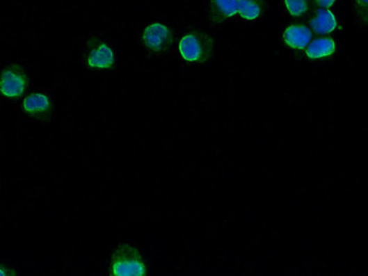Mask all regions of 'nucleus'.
<instances>
[{
	"instance_id": "f257e3e1",
	"label": "nucleus",
	"mask_w": 368,
	"mask_h": 276,
	"mask_svg": "<svg viewBox=\"0 0 368 276\" xmlns=\"http://www.w3.org/2000/svg\"><path fill=\"white\" fill-rule=\"evenodd\" d=\"M144 258L135 247L122 243L113 252L110 261V274L113 276L146 275Z\"/></svg>"
},
{
	"instance_id": "f03ea898",
	"label": "nucleus",
	"mask_w": 368,
	"mask_h": 276,
	"mask_svg": "<svg viewBox=\"0 0 368 276\" xmlns=\"http://www.w3.org/2000/svg\"><path fill=\"white\" fill-rule=\"evenodd\" d=\"M178 48L184 60L192 64H204L214 56L216 41L210 34L189 32L182 38Z\"/></svg>"
},
{
	"instance_id": "7ed1b4c3",
	"label": "nucleus",
	"mask_w": 368,
	"mask_h": 276,
	"mask_svg": "<svg viewBox=\"0 0 368 276\" xmlns=\"http://www.w3.org/2000/svg\"><path fill=\"white\" fill-rule=\"evenodd\" d=\"M29 86L28 74L24 67L12 64L3 68L0 79V92L8 100H17L24 95Z\"/></svg>"
},
{
	"instance_id": "20e7f679",
	"label": "nucleus",
	"mask_w": 368,
	"mask_h": 276,
	"mask_svg": "<svg viewBox=\"0 0 368 276\" xmlns=\"http://www.w3.org/2000/svg\"><path fill=\"white\" fill-rule=\"evenodd\" d=\"M84 60L91 70H109L115 66L116 57L107 43L93 37L86 42Z\"/></svg>"
},
{
	"instance_id": "39448f33",
	"label": "nucleus",
	"mask_w": 368,
	"mask_h": 276,
	"mask_svg": "<svg viewBox=\"0 0 368 276\" xmlns=\"http://www.w3.org/2000/svg\"><path fill=\"white\" fill-rule=\"evenodd\" d=\"M142 41L150 51L162 54L174 46V33L169 26L157 22L144 29Z\"/></svg>"
},
{
	"instance_id": "423d86ee",
	"label": "nucleus",
	"mask_w": 368,
	"mask_h": 276,
	"mask_svg": "<svg viewBox=\"0 0 368 276\" xmlns=\"http://www.w3.org/2000/svg\"><path fill=\"white\" fill-rule=\"evenodd\" d=\"M22 111L37 122H49L54 113V104L48 95L32 93L22 102Z\"/></svg>"
},
{
	"instance_id": "0eeeda50",
	"label": "nucleus",
	"mask_w": 368,
	"mask_h": 276,
	"mask_svg": "<svg viewBox=\"0 0 368 276\" xmlns=\"http://www.w3.org/2000/svg\"><path fill=\"white\" fill-rule=\"evenodd\" d=\"M312 31L304 24L290 25L283 33V42L289 48L301 50L310 44Z\"/></svg>"
},
{
	"instance_id": "6e6552de",
	"label": "nucleus",
	"mask_w": 368,
	"mask_h": 276,
	"mask_svg": "<svg viewBox=\"0 0 368 276\" xmlns=\"http://www.w3.org/2000/svg\"><path fill=\"white\" fill-rule=\"evenodd\" d=\"M237 13L238 0H211L209 17L216 24H221Z\"/></svg>"
},
{
	"instance_id": "1a4fd4ad",
	"label": "nucleus",
	"mask_w": 368,
	"mask_h": 276,
	"mask_svg": "<svg viewBox=\"0 0 368 276\" xmlns=\"http://www.w3.org/2000/svg\"><path fill=\"white\" fill-rule=\"evenodd\" d=\"M310 26L317 34H329L338 28V21L335 14L328 8L315 12L310 19Z\"/></svg>"
},
{
	"instance_id": "9d476101",
	"label": "nucleus",
	"mask_w": 368,
	"mask_h": 276,
	"mask_svg": "<svg viewBox=\"0 0 368 276\" xmlns=\"http://www.w3.org/2000/svg\"><path fill=\"white\" fill-rule=\"evenodd\" d=\"M335 42L330 38H321L308 44L306 49V56L310 59H321L330 57L335 52Z\"/></svg>"
},
{
	"instance_id": "9b49d317",
	"label": "nucleus",
	"mask_w": 368,
	"mask_h": 276,
	"mask_svg": "<svg viewBox=\"0 0 368 276\" xmlns=\"http://www.w3.org/2000/svg\"><path fill=\"white\" fill-rule=\"evenodd\" d=\"M264 0H238V13L241 19L254 21L259 19L264 13Z\"/></svg>"
},
{
	"instance_id": "f8f14e48",
	"label": "nucleus",
	"mask_w": 368,
	"mask_h": 276,
	"mask_svg": "<svg viewBox=\"0 0 368 276\" xmlns=\"http://www.w3.org/2000/svg\"><path fill=\"white\" fill-rule=\"evenodd\" d=\"M285 5L290 15L294 17L303 16L310 10L308 0H285Z\"/></svg>"
},
{
	"instance_id": "ddd939ff",
	"label": "nucleus",
	"mask_w": 368,
	"mask_h": 276,
	"mask_svg": "<svg viewBox=\"0 0 368 276\" xmlns=\"http://www.w3.org/2000/svg\"><path fill=\"white\" fill-rule=\"evenodd\" d=\"M353 3L359 22L368 26V0H353Z\"/></svg>"
},
{
	"instance_id": "4468645a",
	"label": "nucleus",
	"mask_w": 368,
	"mask_h": 276,
	"mask_svg": "<svg viewBox=\"0 0 368 276\" xmlns=\"http://www.w3.org/2000/svg\"><path fill=\"white\" fill-rule=\"evenodd\" d=\"M314 3L321 8H330L335 5V0H314Z\"/></svg>"
}]
</instances>
